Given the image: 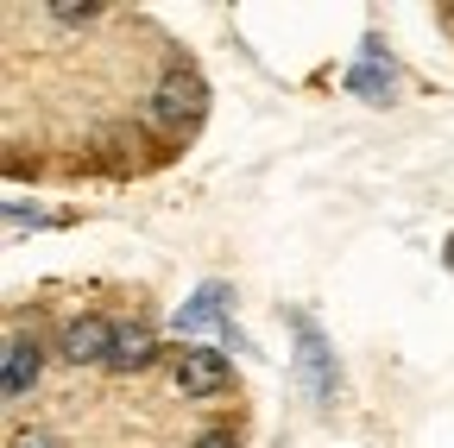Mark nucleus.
I'll return each mask as SVG.
<instances>
[{
	"label": "nucleus",
	"mask_w": 454,
	"mask_h": 448,
	"mask_svg": "<svg viewBox=\"0 0 454 448\" xmlns=\"http://www.w3.org/2000/svg\"><path fill=\"white\" fill-rule=\"evenodd\" d=\"M57 348H64L70 366H107L114 360V322L107 316H70L64 334H57Z\"/></svg>",
	"instance_id": "4"
},
{
	"label": "nucleus",
	"mask_w": 454,
	"mask_h": 448,
	"mask_svg": "<svg viewBox=\"0 0 454 448\" xmlns=\"http://www.w3.org/2000/svg\"><path fill=\"white\" fill-rule=\"evenodd\" d=\"M38 366H44V348L32 342V334H7V373H0V391H7V398H26V391L38 385Z\"/></svg>",
	"instance_id": "6"
},
{
	"label": "nucleus",
	"mask_w": 454,
	"mask_h": 448,
	"mask_svg": "<svg viewBox=\"0 0 454 448\" xmlns=\"http://www.w3.org/2000/svg\"><path fill=\"white\" fill-rule=\"evenodd\" d=\"M177 385L190 391V398H215V391H227V385H234V366H227L215 348H196V354H184Z\"/></svg>",
	"instance_id": "5"
},
{
	"label": "nucleus",
	"mask_w": 454,
	"mask_h": 448,
	"mask_svg": "<svg viewBox=\"0 0 454 448\" xmlns=\"http://www.w3.org/2000/svg\"><path fill=\"white\" fill-rule=\"evenodd\" d=\"M448 265H454V234H448Z\"/></svg>",
	"instance_id": "12"
},
{
	"label": "nucleus",
	"mask_w": 454,
	"mask_h": 448,
	"mask_svg": "<svg viewBox=\"0 0 454 448\" xmlns=\"http://www.w3.org/2000/svg\"><path fill=\"white\" fill-rule=\"evenodd\" d=\"M158 354V334L152 328H139V322H121V328H114V373H133V366H145Z\"/></svg>",
	"instance_id": "8"
},
{
	"label": "nucleus",
	"mask_w": 454,
	"mask_h": 448,
	"mask_svg": "<svg viewBox=\"0 0 454 448\" xmlns=\"http://www.w3.org/2000/svg\"><path fill=\"white\" fill-rule=\"evenodd\" d=\"M442 13H448V20H454V0H448V7H442Z\"/></svg>",
	"instance_id": "13"
},
{
	"label": "nucleus",
	"mask_w": 454,
	"mask_h": 448,
	"mask_svg": "<svg viewBox=\"0 0 454 448\" xmlns=\"http://www.w3.org/2000/svg\"><path fill=\"white\" fill-rule=\"evenodd\" d=\"M297 379L316 405H334V348L322 342V328L309 316H297Z\"/></svg>",
	"instance_id": "2"
},
{
	"label": "nucleus",
	"mask_w": 454,
	"mask_h": 448,
	"mask_svg": "<svg viewBox=\"0 0 454 448\" xmlns=\"http://www.w3.org/2000/svg\"><path fill=\"white\" fill-rule=\"evenodd\" d=\"M202 107H208L202 76H190V70H170V76L158 83V95H152V121H158L164 133H190V127L202 121Z\"/></svg>",
	"instance_id": "1"
},
{
	"label": "nucleus",
	"mask_w": 454,
	"mask_h": 448,
	"mask_svg": "<svg viewBox=\"0 0 454 448\" xmlns=\"http://www.w3.org/2000/svg\"><path fill=\"white\" fill-rule=\"evenodd\" d=\"M20 448H57V442H51V436H26Z\"/></svg>",
	"instance_id": "11"
},
{
	"label": "nucleus",
	"mask_w": 454,
	"mask_h": 448,
	"mask_svg": "<svg viewBox=\"0 0 454 448\" xmlns=\"http://www.w3.org/2000/svg\"><path fill=\"white\" fill-rule=\"evenodd\" d=\"M196 448H240V442L227 436V429H208V436H196Z\"/></svg>",
	"instance_id": "10"
},
{
	"label": "nucleus",
	"mask_w": 454,
	"mask_h": 448,
	"mask_svg": "<svg viewBox=\"0 0 454 448\" xmlns=\"http://www.w3.org/2000/svg\"><path fill=\"white\" fill-rule=\"evenodd\" d=\"M44 13H57V20H70V26H76V20H89V13H101V7H95V0H51Z\"/></svg>",
	"instance_id": "9"
},
{
	"label": "nucleus",
	"mask_w": 454,
	"mask_h": 448,
	"mask_svg": "<svg viewBox=\"0 0 454 448\" xmlns=\"http://www.w3.org/2000/svg\"><path fill=\"white\" fill-rule=\"evenodd\" d=\"M227 322H234V285H221V278H208V285L170 316L177 334H227Z\"/></svg>",
	"instance_id": "3"
},
{
	"label": "nucleus",
	"mask_w": 454,
	"mask_h": 448,
	"mask_svg": "<svg viewBox=\"0 0 454 448\" xmlns=\"http://www.w3.org/2000/svg\"><path fill=\"white\" fill-rule=\"evenodd\" d=\"M348 89H354L360 101H391V95H397V70H391V58H385L379 44H366V58L348 70Z\"/></svg>",
	"instance_id": "7"
}]
</instances>
